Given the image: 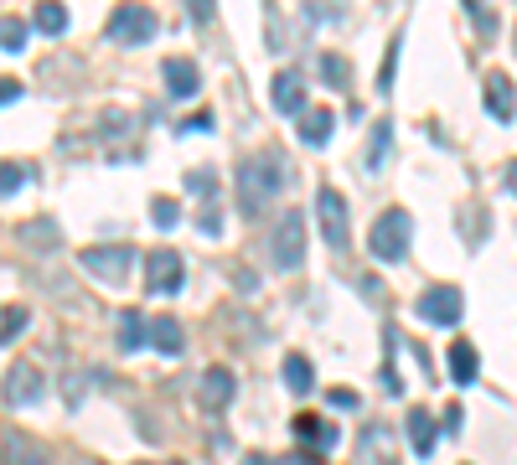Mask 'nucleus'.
<instances>
[{"label":"nucleus","mask_w":517,"mask_h":465,"mask_svg":"<svg viewBox=\"0 0 517 465\" xmlns=\"http://www.w3.org/2000/svg\"><path fill=\"white\" fill-rule=\"evenodd\" d=\"M166 88L176 93V99H192V93L202 88V73H197V62H187V57H166Z\"/></svg>","instance_id":"obj_15"},{"label":"nucleus","mask_w":517,"mask_h":465,"mask_svg":"<svg viewBox=\"0 0 517 465\" xmlns=\"http://www.w3.org/2000/svg\"><path fill=\"white\" fill-rule=\"evenodd\" d=\"M181 130H192V135H207V130H212V114H192L187 124H181Z\"/></svg>","instance_id":"obj_33"},{"label":"nucleus","mask_w":517,"mask_h":465,"mask_svg":"<svg viewBox=\"0 0 517 465\" xmlns=\"http://www.w3.org/2000/svg\"><path fill=\"white\" fill-rule=\"evenodd\" d=\"M507 192H512V197H517V161H512V166H507Z\"/></svg>","instance_id":"obj_39"},{"label":"nucleus","mask_w":517,"mask_h":465,"mask_svg":"<svg viewBox=\"0 0 517 465\" xmlns=\"http://www.w3.org/2000/svg\"><path fill=\"white\" fill-rule=\"evenodd\" d=\"M269 259H275V269H285V274H295L306 264V212L285 207L275 217V228H269Z\"/></svg>","instance_id":"obj_3"},{"label":"nucleus","mask_w":517,"mask_h":465,"mask_svg":"<svg viewBox=\"0 0 517 465\" xmlns=\"http://www.w3.org/2000/svg\"><path fill=\"white\" fill-rule=\"evenodd\" d=\"M311 383H316L311 357H306V352H290V357H285V388H290V393H311Z\"/></svg>","instance_id":"obj_20"},{"label":"nucleus","mask_w":517,"mask_h":465,"mask_svg":"<svg viewBox=\"0 0 517 465\" xmlns=\"http://www.w3.org/2000/svg\"><path fill=\"white\" fill-rule=\"evenodd\" d=\"M21 238H32V243H47V238H52V228H47V223H37V228H21Z\"/></svg>","instance_id":"obj_34"},{"label":"nucleus","mask_w":517,"mask_h":465,"mask_svg":"<svg viewBox=\"0 0 517 465\" xmlns=\"http://www.w3.org/2000/svg\"><path fill=\"white\" fill-rule=\"evenodd\" d=\"M409 243H414V217L404 207H388L373 223V233H368V248H373L378 264H404L409 259Z\"/></svg>","instance_id":"obj_2"},{"label":"nucleus","mask_w":517,"mask_h":465,"mask_svg":"<svg viewBox=\"0 0 517 465\" xmlns=\"http://www.w3.org/2000/svg\"><path fill=\"white\" fill-rule=\"evenodd\" d=\"M156 31H161V21H156V11H145V6H119V11L104 21V37H109L114 47H145Z\"/></svg>","instance_id":"obj_4"},{"label":"nucleus","mask_w":517,"mask_h":465,"mask_svg":"<svg viewBox=\"0 0 517 465\" xmlns=\"http://www.w3.org/2000/svg\"><path fill=\"white\" fill-rule=\"evenodd\" d=\"M269 104H275L280 114H306V78H300L295 68H285L275 83H269Z\"/></svg>","instance_id":"obj_12"},{"label":"nucleus","mask_w":517,"mask_h":465,"mask_svg":"<svg viewBox=\"0 0 517 465\" xmlns=\"http://www.w3.org/2000/svg\"><path fill=\"white\" fill-rule=\"evenodd\" d=\"M357 455L362 465H399V445H393V429L388 424H368L357 440Z\"/></svg>","instance_id":"obj_11"},{"label":"nucleus","mask_w":517,"mask_h":465,"mask_svg":"<svg viewBox=\"0 0 517 465\" xmlns=\"http://www.w3.org/2000/svg\"><path fill=\"white\" fill-rule=\"evenodd\" d=\"M21 99V83L16 78H0V104H16Z\"/></svg>","instance_id":"obj_32"},{"label":"nucleus","mask_w":517,"mask_h":465,"mask_svg":"<svg viewBox=\"0 0 517 465\" xmlns=\"http://www.w3.org/2000/svg\"><path fill=\"white\" fill-rule=\"evenodd\" d=\"M150 217H156V228H176L181 223V207L171 197H156V202H150Z\"/></svg>","instance_id":"obj_29"},{"label":"nucleus","mask_w":517,"mask_h":465,"mask_svg":"<svg viewBox=\"0 0 517 465\" xmlns=\"http://www.w3.org/2000/svg\"><path fill=\"white\" fill-rule=\"evenodd\" d=\"M233 393H238V378H233L228 367H207L202 378H197V403H202L207 414H223L228 403H233Z\"/></svg>","instance_id":"obj_10"},{"label":"nucleus","mask_w":517,"mask_h":465,"mask_svg":"<svg viewBox=\"0 0 517 465\" xmlns=\"http://www.w3.org/2000/svg\"><path fill=\"white\" fill-rule=\"evenodd\" d=\"M187 186H192V192H197V197H212V192H218V176H212L207 166H197V171L187 176Z\"/></svg>","instance_id":"obj_30"},{"label":"nucleus","mask_w":517,"mask_h":465,"mask_svg":"<svg viewBox=\"0 0 517 465\" xmlns=\"http://www.w3.org/2000/svg\"><path fill=\"white\" fill-rule=\"evenodd\" d=\"M280 186H285V161H280V155H275V150L249 155V161L238 166V176H233L238 212H243V217H264L269 202L280 197Z\"/></svg>","instance_id":"obj_1"},{"label":"nucleus","mask_w":517,"mask_h":465,"mask_svg":"<svg viewBox=\"0 0 517 465\" xmlns=\"http://www.w3.org/2000/svg\"><path fill=\"white\" fill-rule=\"evenodd\" d=\"M476 372H481V357H476L471 341H450V378L461 383V388H471Z\"/></svg>","instance_id":"obj_17"},{"label":"nucleus","mask_w":517,"mask_h":465,"mask_svg":"<svg viewBox=\"0 0 517 465\" xmlns=\"http://www.w3.org/2000/svg\"><path fill=\"white\" fill-rule=\"evenodd\" d=\"M83 269L94 274V279H104V285H125V274L135 269V248H125V243H109V248H83Z\"/></svg>","instance_id":"obj_6"},{"label":"nucleus","mask_w":517,"mask_h":465,"mask_svg":"<svg viewBox=\"0 0 517 465\" xmlns=\"http://www.w3.org/2000/svg\"><path fill=\"white\" fill-rule=\"evenodd\" d=\"M321 78H326L331 88H352V68H347L337 52H321Z\"/></svg>","instance_id":"obj_25"},{"label":"nucleus","mask_w":517,"mask_h":465,"mask_svg":"<svg viewBox=\"0 0 517 465\" xmlns=\"http://www.w3.org/2000/svg\"><path fill=\"white\" fill-rule=\"evenodd\" d=\"M316 223H321V238H326L331 254H347V243H352V233H347V197L337 192V186H321V192H316Z\"/></svg>","instance_id":"obj_5"},{"label":"nucleus","mask_w":517,"mask_h":465,"mask_svg":"<svg viewBox=\"0 0 517 465\" xmlns=\"http://www.w3.org/2000/svg\"><path fill=\"white\" fill-rule=\"evenodd\" d=\"M290 429H295V440H300V445H311L316 455H326L331 445H337V424H331V419H316V414H295V419H290Z\"/></svg>","instance_id":"obj_13"},{"label":"nucleus","mask_w":517,"mask_h":465,"mask_svg":"<svg viewBox=\"0 0 517 465\" xmlns=\"http://www.w3.org/2000/svg\"><path fill=\"white\" fill-rule=\"evenodd\" d=\"M145 316H140V310H125V316H119V352H135L140 347V341H145Z\"/></svg>","instance_id":"obj_22"},{"label":"nucleus","mask_w":517,"mask_h":465,"mask_svg":"<svg viewBox=\"0 0 517 465\" xmlns=\"http://www.w3.org/2000/svg\"><path fill=\"white\" fill-rule=\"evenodd\" d=\"M461 419H466L461 409H445V434H455V429H461Z\"/></svg>","instance_id":"obj_37"},{"label":"nucleus","mask_w":517,"mask_h":465,"mask_svg":"<svg viewBox=\"0 0 517 465\" xmlns=\"http://www.w3.org/2000/svg\"><path fill=\"white\" fill-rule=\"evenodd\" d=\"M26 37H32V26H26V21L0 16V47H6V52H21V47H26Z\"/></svg>","instance_id":"obj_24"},{"label":"nucleus","mask_w":517,"mask_h":465,"mask_svg":"<svg viewBox=\"0 0 517 465\" xmlns=\"http://www.w3.org/2000/svg\"><path fill=\"white\" fill-rule=\"evenodd\" d=\"M419 321H430V326H455L461 321V310H466V300H461V290L455 285H430L419 295Z\"/></svg>","instance_id":"obj_8"},{"label":"nucleus","mask_w":517,"mask_h":465,"mask_svg":"<svg viewBox=\"0 0 517 465\" xmlns=\"http://www.w3.org/2000/svg\"><path fill=\"white\" fill-rule=\"evenodd\" d=\"M140 465H161V460H140ZM171 465H181V460H171Z\"/></svg>","instance_id":"obj_40"},{"label":"nucleus","mask_w":517,"mask_h":465,"mask_svg":"<svg viewBox=\"0 0 517 465\" xmlns=\"http://www.w3.org/2000/svg\"><path fill=\"white\" fill-rule=\"evenodd\" d=\"M300 140H306L311 150H321L331 140V109H306L300 114Z\"/></svg>","instance_id":"obj_19"},{"label":"nucleus","mask_w":517,"mask_h":465,"mask_svg":"<svg viewBox=\"0 0 517 465\" xmlns=\"http://www.w3.org/2000/svg\"><path fill=\"white\" fill-rule=\"evenodd\" d=\"M388 150H393V119H378V124H373V140H368V155H362L368 176H378V171L388 166Z\"/></svg>","instance_id":"obj_18"},{"label":"nucleus","mask_w":517,"mask_h":465,"mask_svg":"<svg viewBox=\"0 0 517 465\" xmlns=\"http://www.w3.org/2000/svg\"><path fill=\"white\" fill-rule=\"evenodd\" d=\"M471 21H476L481 31H492V26H497V21H492V11H476V6H471Z\"/></svg>","instance_id":"obj_36"},{"label":"nucleus","mask_w":517,"mask_h":465,"mask_svg":"<svg viewBox=\"0 0 517 465\" xmlns=\"http://www.w3.org/2000/svg\"><path fill=\"white\" fill-rule=\"evenodd\" d=\"M181 285H187V264H181V254H171V248H150L145 254V290L150 295H176Z\"/></svg>","instance_id":"obj_7"},{"label":"nucleus","mask_w":517,"mask_h":465,"mask_svg":"<svg viewBox=\"0 0 517 465\" xmlns=\"http://www.w3.org/2000/svg\"><path fill=\"white\" fill-rule=\"evenodd\" d=\"M409 440H414V455H424V460L435 455L440 429H435V414H430V409H409Z\"/></svg>","instance_id":"obj_16"},{"label":"nucleus","mask_w":517,"mask_h":465,"mask_svg":"<svg viewBox=\"0 0 517 465\" xmlns=\"http://www.w3.org/2000/svg\"><path fill=\"white\" fill-rule=\"evenodd\" d=\"M399 47H404V37H393V42H388V52H383V68H378V93H393V73H399Z\"/></svg>","instance_id":"obj_27"},{"label":"nucleus","mask_w":517,"mask_h":465,"mask_svg":"<svg viewBox=\"0 0 517 465\" xmlns=\"http://www.w3.org/2000/svg\"><path fill=\"white\" fill-rule=\"evenodd\" d=\"M0 393H6L11 409H32V403H42L47 383H42V372H37L32 362H16V367L6 372V383H0Z\"/></svg>","instance_id":"obj_9"},{"label":"nucleus","mask_w":517,"mask_h":465,"mask_svg":"<svg viewBox=\"0 0 517 465\" xmlns=\"http://www.w3.org/2000/svg\"><path fill=\"white\" fill-rule=\"evenodd\" d=\"M32 181V166H16V161H0V197L21 192V186Z\"/></svg>","instance_id":"obj_26"},{"label":"nucleus","mask_w":517,"mask_h":465,"mask_svg":"<svg viewBox=\"0 0 517 465\" xmlns=\"http://www.w3.org/2000/svg\"><path fill=\"white\" fill-rule=\"evenodd\" d=\"M486 109H492V119H512L517 114V88L507 73H486Z\"/></svg>","instance_id":"obj_14"},{"label":"nucleus","mask_w":517,"mask_h":465,"mask_svg":"<svg viewBox=\"0 0 517 465\" xmlns=\"http://www.w3.org/2000/svg\"><path fill=\"white\" fill-rule=\"evenodd\" d=\"M331 409H362V398L352 388H331Z\"/></svg>","instance_id":"obj_31"},{"label":"nucleus","mask_w":517,"mask_h":465,"mask_svg":"<svg viewBox=\"0 0 517 465\" xmlns=\"http://www.w3.org/2000/svg\"><path fill=\"white\" fill-rule=\"evenodd\" d=\"M197 223H202V233H218V228H223V223H218V212H212V207L197 217Z\"/></svg>","instance_id":"obj_35"},{"label":"nucleus","mask_w":517,"mask_h":465,"mask_svg":"<svg viewBox=\"0 0 517 465\" xmlns=\"http://www.w3.org/2000/svg\"><path fill=\"white\" fill-rule=\"evenodd\" d=\"M150 341H156L166 357H176L181 347H187V341H181V321H176V316H156V321H150Z\"/></svg>","instance_id":"obj_21"},{"label":"nucleus","mask_w":517,"mask_h":465,"mask_svg":"<svg viewBox=\"0 0 517 465\" xmlns=\"http://www.w3.org/2000/svg\"><path fill=\"white\" fill-rule=\"evenodd\" d=\"M37 31H47V37H63V31H68V11H63V6H37Z\"/></svg>","instance_id":"obj_28"},{"label":"nucleus","mask_w":517,"mask_h":465,"mask_svg":"<svg viewBox=\"0 0 517 465\" xmlns=\"http://www.w3.org/2000/svg\"><path fill=\"white\" fill-rule=\"evenodd\" d=\"M238 465H280V460H275V455H259V450H254V455H243Z\"/></svg>","instance_id":"obj_38"},{"label":"nucleus","mask_w":517,"mask_h":465,"mask_svg":"<svg viewBox=\"0 0 517 465\" xmlns=\"http://www.w3.org/2000/svg\"><path fill=\"white\" fill-rule=\"evenodd\" d=\"M26 305H0V347H6V341H16L21 331H26Z\"/></svg>","instance_id":"obj_23"}]
</instances>
